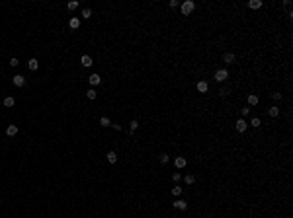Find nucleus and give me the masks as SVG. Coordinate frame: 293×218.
Returning <instances> with one entry per match:
<instances>
[{
	"label": "nucleus",
	"instance_id": "nucleus-1",
	"mask_svg": "<svg viewBox=\"0 0 293 218\" xmlns=\"http://www.w3.org/2000/svg\"><path fill=\"white\" fill-rule=\"evenodd\" d=\"M194 8H195V4L191 2V0H186V2H182L180 4V10H182V14L184 16H190L191 12H194Z\"/></svg>",
	"mask_w": 293,
	"mask_h": 218
},
{
	"label": "nucleus",
	"instance_id": "nucleus-2",
	"mask_svg": "<svg viewBox=\"0 0 293 218\" xmlns=\"http://www.w3.org/2000/svg\"><path fill=\"white\" fill-rule=\"evenodd\" d=\"M213 78L217 80V82H225V80L229 78V72H227L225 68H219L217 72H215V76H213Z\"/></svg>",
	"mask_w": 293,
	"mask_h": 218
},
{
	"label": "nucleus",
	"instance_id": "nucleus-3",
	"mask_svg": "<svg viewBox=\"0 0 293 218\" xmlns=\"http://www.w3.org/2000/svg\"><path fill=\"white\" fill-rule=\"evenodd\" d=\"M12 84H14L16 88H22V86H26V76H22V74H16L14 78H12Z\"/></svg>",
	"mask_w": 293,
	"mask_h": 218
},
{
	"label": "nucleus",
	"instance_id": "nucleus-4",
	"mask_svg": "<svg viewBox=\"0 0 293 218\" xmlns=\"http://www.w3.org/2000/svg\"><path fill=\"white\" fill-rule=\"evenodd\" d=\"M235 129L238 130V133H246V129H248V123L244 119H238L237 123H235Z\"/></svg>",
	"mask_w": 293,
	"mask_h": 218
},
{
	"label": "nucleus",
	"instance_id": "nucleus-5",
	"mask_svg": "<svg viewBox=\"0 0 293 218\" xmlns=\"http://www.w3.org/2000/svg\"><path fill=\"white\" fill-rule=\"evenodd\" d=\"M235 59H237L235 53H225V55H223V62H225V64H235Z\"/></svg>",
	"mask_w": 293,
	"mask_h": 218
},
{
	"label": "nucleus",
	"instance_id": "nucleus-6",
	"mask_svg": "<svg viewBox=\"0 0 293 218\" xmlns=\"http://www.w3.org/2000/svg\"><path fill=\"white\" fill-rule=\"evenodd\" d=\"M246 101H248V107H250V105H258V103H260V98H258L256 93H248Z\"/></svg>",
	"mask_w": 293,
	"mask_h": 218
},
{
	"label": "nucleus",
	"instance_id": "nucleus-7",
	"mask_svg": "<svg viewBox=\"0 0 293 218\" xmlns=\"http://www.w3.org/2000/svg\"><path fill=\"white\" fill-rule=\"evenodd\" d=\"M88 82H90V86L94 88V86H98V84L102 82V78H100V74H90L88 76Z\"/></svg>",
	"mask_w": 293,
	"mask_h": 218
},
{
	"label": "nucleus",
	"instance_id": "nucleus-8",
	"mask_svg": "<svg viewBox=\"0 0 293 218\" xmlns=\"http://www.w3.org/2000/svg\"><path fill=\"white\" fill-rule=\"evenodd\" d=\"M172 204H174V206H176L178 210H188V203H186V201H184V199H178L176 203H172Z\"/></svg>",
	"mask_w": 293,
	"mask_h": 218
},
{
	"label": "nucleus",
	"instance_id": "nucleus-9",
	"mask_svg": "<svg viewBox=\"0 0 293 218\" xmlns=\"http://www.w3.org/2000/svg\"><path fill=\"white\" fill-rule=\"evenodd\" d=\"M195 88H197V92L205 93V92H207V90H209V84L205 82V80H201V82H197V86H195Z\"/></svg>",
	"mask_w": 293,
	"mask_h": 218
},
{
	"label": "nucleus",
	"instance_id": "nucleus-10",
	"mask_svg": "<svg viewBox=\"0 0 293 218\" xmlns=\"http://www.w3.org/2000/svg\"><path fill=\"white\" fill-rule=\"evenodd\" d=\"M186 158H182V156H178V158L176 160H174V166H176L178 167V169H182V167H186Z\"/></svg>",
	"mask_w": 293,
	"mask_h": 218
},
{
	"label": "nucleus",
	"instance_id": "nucleus-11",
	"mask_svg": "<svg viewBox=\"0 0 293 218\" xmlns=\"http://www.w3.org/2000/svg\"><path fill=\"white\" fill-rule=\"evenodd\" d=\"M80 62H82V66H92V56L90 55H82V59H80Z\"/></svg>",
	"mask_w": 293,
	"mask_h": 218
},
{
	"label": "nucleus",
	"instance_id": "nucleus-12",
	"mask_svg": "<svg viewBox=\"0 0 293 218\" xmlns=\"http://www.w3.org/2000/svg\"><path fill=\"white\" fill-rule=\"evenodd\" d=\"M246 6H248L250 10H258V8H262V2H260V0H250Z\"/></svg>",
	"mask_w": 293,
	"mask_h": 218
},
{
	"label": "nucleus",
	"instance_id": "nucleus-13",
	"mask_svg": "<svg viewBox=\"0 0 293 218\" xmlns=\"http://www.w3.org/2000/svg\"><path fill=\"white\" fill-rule=\"evenodd\" d=\"M6 135H8V136H16V135H18V127H16V125H8Z\"/></svg>",
	"mask_w": 293,
	"mask_h": 218
},
{
	"label": "nucleus",
	"instance_id": "nucleus-14",
	"mask_svg": "<svg viewBox=\"0 0 293 218\" xmlns=\"http://www.w3.org/2000/svg\"><path fill=\"white\" fill-rule=\"evenodd\" d=\"M28 68H29V70H37V68H39L37 59H29V60H28Z\"/></svg>",
	"mask_w": 293,
	"mask_h": 218
},
{
	"label": "nucleus",
	"instance_id": "nucleus-15",
	"mask_svg": "<svg viewBox=\"0 0 293 218\" xmlns=\"http://www.w3.org/2000/svg\"><path fill=\"white\" fill-rule=\"evenodd\" d=\"M268 113H270V117H279V113H281V111H279L278 105H272L270 109H268Z\"/></svg>",
	"mask_w": 293,
	"mask_h": 218
},
{
	"label": "nucleus",
	"instance_id": "nucleus-16",
	"mask_svg": "<svg viewBox=\"0 0 293 218\" xmlns=\"http://www.w3.org/2000/svg\"><path fill=\"white\" fill-rule=\"evenodd\" d=\"M69 25H70V29H78V28H80V20H78V18H70Z\"/></svg>",
	"mask_w": 293,
	"mask_h": 218
},
{
	"label": "nucleus",
	"instance_id": "nucleus-17",
	"mask_svg": "<svg viewBox=\"0 0 293 218\" xmlns=\"http://www.w3.org/2000/svg\"><path fill=\"white\" fill-rule=\"evenodd\" d=\"M106 158H107V162H110V164H115L117 162V154L115 152H107Z\"/></svg>",
	"mask_w": 293,
	"mask_h": 218
},
{
	"label": "nucleus",
	"instance_id": "nucleus-18",
	"mask_svg": "<svg viewBox=\"0 0 293 218\" xmlns=\"http://www.w3.org/2000/svg\"><path fill=\"white\" fill-rule=\"evenodd\" d=\"M184 181H186V185H194V183H195V175H191V173H188V175L184 177Z\"/></svg>",
	"mask_w": 293,
	"mask_h": 218
},
{
	"label": "nucleus",
	"instance_id": "nucleus-19",
	"mask_svg": "<svg viewBox=\"0 0 293 218\" xmlns=\"http://www.w3.org/2000/svg\"><path fill=\"white\" fill-rule=\"evenodd\" d=\"M137 129H139V121H137V119H133V121L129 123V130H131V133H135Z\"/></svg>",
	"mask_w": 293,
	"mask_h": 218
},
{
	"label": "nucleus",
	"instance_id": "nucleus-20",
	"mask_svg": "<svg viewBox=\"0 0 293 218\" xmlns=\"http://www.w3.org/2000/svg\"><path fill=\"white\" fill-rule=\"evenodd\" d=\"M96 96H98V93H96V90H94V88H90L88 92H86V98H88V99H92V101L96 99Z\"/></svg>",
	"mask_w": 293,
	"mask_h": 218
},
{
	"label": "nucleus",
	"instance_id": "nucleus-21",
	"mask_svg": "<svg viewBox=\"0 0 293 218\" xmlns=\"http://www.w3.org/2000/svg\"><path fill=\"white\" fill-rule=\"evenodd\" d=\"M260 125H262V121L258 119V117H254V119L250 121V127H254V129H258V127H260Z\"/></svg>",
	"mask_w": 293,
	"mask_h": 218
},
{
	"label": "nucleus",
	"instance_id": "nucleus-22",
	"mask_svg": "<svg viewBox=\"0 0 293 218\" xmlns=\"http://www.w3.org/2000/svg\"><path fill=\"white\" fill-rule=\"evenodd\" d=\"M90 16H92V10H90V8H84L82 10V18L84 20H90Z\"/></svg>",
	"mask_w": 293,
	"mask_h": 218
},
{
	"label": "nucleus",
	"instance_id": "nucleus-23",
	"mask_svg": "<svg viewBox=\"0 0 293 218\" xmlns=\"http://www.w3.org/2000/svg\"><path fill=\"white\" fill-rule=\"evenodd\" d=\"M14 103H16L14 98H6V99H4V105H6V107H14Z\"/></svg>",
	"mask_w": 293,
	"mask_h": 218
},
{
	"label": "nucleus",
	"instance_id": "nucleus-24",
	"mask_svg": "<svg viewBox=\"0 0 293 218\" xmlns=\"http://www.w3.org/2000/svg\"><path fill=\"white\" fill-rule=\"evenodd\" d=\"M172 195H174V197H180V195H182V187L174 185V187H172Z\"/></svg>",
	"mask_w": 293,
	"mask_h": 218
},
{
	"label": "nucleus",
	"instance_id": "nucleus-25",
	"mask_svg": "<svg viewBox=\"0 0 293 218\" xmlns=\"http://www.w3.org/2000/svg\"><path fill=\"white\" fill-rule=\"evenodd\" d=\"M66 8H69V10H76V8H78V2H76V0H70L69 4H66Z\"/></svg>",
	"mask_w": 293,
	"mask_h": 218
},
{
	"label": "nucleus",
	"instance_id": "nucleus-26",
	"mask_svg": "<svg viewBox=\"0 0 293 218\" xmlns=\"http://www.w3.org/2000/svg\"><path fill=\"white\" fill-rule=\"evenodd\" d=\"M100 125H102V127H110L112 123H110V119H107V117H100Z\"/></svg>",
	"mask_w": 293,
	"mask_h": 218
},
{
	"label": "nucleus",
	"instance_id": "nucleus-27",
	"mask_svg": "<svg viewBox=\"0 0 293 218\" xmlns=\"http://www.w3.org/2000/svg\"><path fill=\"white\" fill-rule=\"evenodd\" d=\"M170 162V156L168 154H160V164H168Z\"/></svg>",
	"mask_w": 293,
	"mask_h": 218
},
{
	"label": "nucleus",
	"instance_id": "nucleus-28",
	"mask_svg": "<svg viewBox=\"0 0 293 218\" xmlns=\"http://www.w3.org/2000/svg\"><path fill=\"white\" fill-rule=\"evenodd\" d=\"M272 99H274V101H279V99H281V93H279V92H274V93H272Z\"/></svg>",
	"mask_w": 293,
	"mask_h": 218
},
{
	"label": "nucleus",
	"instance_id": "nucleus-29",
	"mask_svg": "<svg viewBox=\"0 0 293 218\" xmlns=\"http://www.w3.org/2000/svg\"><path fill=\"white\" fill-rule=\"evenodd\" d=\"M168 6H170V8H178V6H180V2H178V0H170V2H168Z\"/></svg>",
	"mask_w": 293,
	"mask_h": 218
},
{
	"label": "nucleus",
	"instance_id": "nucleus-30",
	"mask_svg": "<svg viewBox=\"0 0 293 218\" xmlns=\"http://www.w3.org/2000/svg\"><path fill=\"white\" fill-rule=\"evenodd\" d=\"M180 179H182V175H180L178 172H176V173H172V181H174V183H178Z\"/></svg>",
	"mask_w": 293,
	"mask_h": 218
},
{
	"label": "nucleus",
	"instance_id": "nucleus-31",
	"mask_svg": "<svg viewBox=\"0 0 293 218\" xmlns=\"http://www.w3.org/2000/svg\"><path fill=\"white\" fill-rule=\"evenodd\" d=\"M240 113H242V117H246L248 113H250V107H242V109H240Z\"/></svg>",
	"mask_w": 293,
	"mask_h": 218
},
{
	"label": "nucleus",
	"instance_id": "nucleus-32",
	"mask_svg": "<svg viewBox=\"0 0 293 218\" xmlns=\"http://www.w3.org/2000/svg\"><path fill=\"white\" fill-rule=\"evenodd\" d=\"M18 64H20V60L16 59V56H14V59H10V66H18Z\"/></svg>",
	"mask_w": 293,
	"mask_h": 218
},
{
	"label": "nucleus",
	"instance_id": "nucleus-33",
	"mask_svg": "<svg viewBox=\"0 0 293 218\" xmlns=\"http://www.w3.org/2000/svg\"><path fill=\"white\" fill-rule=\"evenodd\" d=\"M219 93H221V96H227L229 90H227V88H221V90H219Z\"/></svg>",
	"mask_w": 293,
	"mask_h": 218
}]
</instances>
